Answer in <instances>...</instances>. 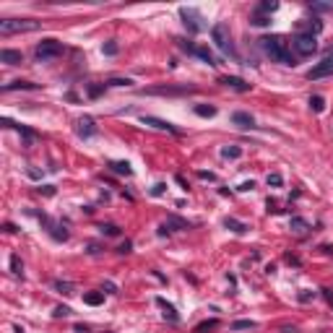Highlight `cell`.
Returning <instances> with one entry per match:
<instances>
[{"instance_id": "1", "label": "cell", "mask_w": 333, "mask_h": 333, "mask_svg": "<svg viewBox=\"0 0 333 333\" xmlns=\"http://www.w3.org/2000/svg\"><path fill=\"white\" fill-rule=\"evenodd\" d=\"M263 44V50H266V55L271 60H276V63H281V65H297V57L292 55V50H289V44H286L281 37H263L260 39Z\"/></svg>"}, {"instance_id": "2", "label": "cell", "mask_w": 333, "mask_h": 333, "mask_svg": "<svg viewBox=\"0 0 333 333\" xmlns=\"http://www.w3.org/2000/svg\"><path fill=\"white\" fill-rule=\"evenodd\" d=\"M42 24L34 18H3L0 21V34L11 37V34H21V32H37Z\"/></svg>"}, {"instance_id": "3", "label": "cell", "mask_w": 333, "mask_h": 333, "mask_svg": "<svg viewBox=\"0 0 333 333\" xmlns=\"http://www.w3.org/2000/svg\"><path fill=\"white\" fill-rule=\"evenodd\" d=\"M211 37H214L216 47L222 50L224 55L237 57V52H234V44H232V37H229V26H226V24H214V29H211Z\"/></svg>"}, {"instance_id": "4", "label": "cell", "mask_w": 333, "mask_h": 333, "mask_svg": "<svg viewBox=\"0 0 333 333\" xmlns=\"http://www.w3.org/2000/svg\"><path fill=\"white\" fill-rule=\"evenodd\" d=\"M57 55H63V42H57V39H42L34 47V57L39 60V63L52 60V57H57Z\"/></svg>"}, {"instance_id": "5", "label": "cell", "mask_w": 333, "mask_h": 333, "mask_svg": "<svg viewBox=\"0 0 333 333\" xmlns=\"http://www.w3.org/2000/svg\"><path fill=\"white\" fill-rule=\"evenodd\" d=\"M294 50H297V55H302V57L315 55V52H317V39H315V34L299 32L297 37H294Z\"/></svg>"}, {"instance_id": "6", "label": "cell", "mask_w": 333, "mask_h": 333, "mask_svg": "<svg viewBox=\"0 0 333 333\" xmlns=\"http://www.w3.org/2000/svg\"><path fill=\"white\" fill-rule=\"evenodd\" d=\"M195 86H154V89H143L141 94H154V96H183V94H193Z\"/></svg>"}, {"instance_id": "7", "label": "cell", "mask_w": 333, "mask_h": 333, "mask_svg": "<svg viewBox=\"0 0 333 333\" xmlns=\"http://www.w3.org/2000/svg\"><path fill=\"white\" fill-rule=\"evenodd\" d=\"M331 73H333V52H331V55H325L317 65L310 68V71H307V78H310V81H317V78H325V75H331Z\"/></svg>"}, {"instance_id": "8", "label": "cell", "mask_w": 333, "mask_h": 333, "mask_svg": "<svg viewBox=\"0 0 333 333\" xmlns=\"http://www.w3.org/2000/svg\"><path fill=\"white\" fill-rule=\"evenodd\" d=\"M180 16H183V24L187 26L190 34H198L203 32V24H201V13L195 8H180Z\"/></svg>"}, {"instance_id": "9", "label": "cell", "mask_w": 333, "mask_h": 333, "mask_svg": "<svg viewBox=\"0 0 333 333\" xmlns=\"http://www.w3.org/2000/svg\"><path fill=\"white\" fill-rule=\"evenodd\" d=\"M141 123H143V125H151V128H156V130H166V133H175V135H180V128H175L172 123H166V120H162V117L143 115V117H141Z\"/></svg>"}, {"instance_id": "10", "label": "cell", "mask_w": 333, "mask_h": 333, "mask_svg": "<svg viewBox=\"0 0 333 333\" xmlns=\"http://www.w3.org/2000/svg\"><path fill=\"white\" fill-rule=\"evenodd\" d=\"M75 133H78L81 138H92V135H96V123H94V117L83 115V117L78 120V125H75Z\"/></svg>"}, {"instance_id": "11", "label": "cell", "mask_w": 333, "mask_h": 333, "mask_svg": "<svg viewBox=\"0 0 333 333\" xmlns=\"http://www.w3.org/2000/svg\"><path fill=\"white\" fill-rule=\"evenodd\" d=\"M222 83H224V86H229V89H234V92H242V94L250 92V83L242 81V78H237V75H224Z\"/></svg>"}, {"instance_id": "12", "label": "cell", "mask_w": 333, "mask_h": 333, "mask_svg": "<svg viewBox=\"0 0 333 333\" xmlns=\"http://www.w3.org/2000/svg\"><path fill=\"white\" fill-rule=\"evenodd\" d=\"M0 60H3L5 65H21L24 63V55H21L18 50H0Z\"/></svg>"}, {"instance_id": "13", "label": "cell", "mask_w": 333, "mask_h": 333, "mask_svg": "<svg viewBox=\"0 0 333 333\" xmlns=\"http://www.w3.org/2000/svg\"><path fill=\"white\" fill-rule=\"evenodd\" d=\"M232 123H234V125H240V128H253V125H255V120H253V115H250V112L237 110V112H232Z\"/></svg>"}, {"instance_id": "14", "label": "cell", "mask_w": 333, "mask_h": 333, "mask_svg": "<svg viewBox=\"0 0 333 333\" xmlns=\"http://www.w3.org/2000/svg\"><path fill=\"white\" fill-rule=\"evenodd\" d=\"M156 305H159V307H162V310H164V317H169V320H172V323H177V320H180V315H177V310H175V307H172V305H169V302H166L164 297H156Z\"/></svg>"}, {"instance_id": "15", "label": "cell", "mask_w": 333, "mask_h": 333, "mask_svg": "<svg viewBox=\"0 0 333 333\" xmlns=\"http://www.w3.org/2000/svg\"><path fill=\"white\" fill-rule=\"evenodd\" d=\"M224 226L229 232H234V234H245L247 232V224H242V222H237V219H232V216L224 219Z\"/></svg>"}, {"instance_id": "16", "label": "cell", "mask_w": 333, "mask_h": 333, "mask_svg": "<svg viewBox=\"0 0 333 333\" xmlns=\"http://www.w3.org/2000/svg\"><path fill=\"white\" fill-rule=\"evenodd\" d=\"M83 302L92 305V307H99L104 302V292H86V294H83Z\"/></svg>"}, {"instance_id": "17", "label": "cell", "mask_w": 333, "mask_h": 333, "mask_svg": "<svg viewBox=\"0 0 333 333\" xmlns=\"http://www.w3.org/2000/svg\"><path fill=\"white\" fill-rule=\"evenodd\" d=\"M18 89H39V86L32 81H13V83H5L3 92H18Z\"/></svg>"}, {"instance_id": "18", "label": "cell", "mask_w": 333, "mask_h": 333, "mask_svg": "<svg viewBox=\"0 0 333 333\" xmlns=\"http://www.w3.org/2000/svg\"><path fill=\"white\" fill-rule=\"evenodd\" d=\"M193 112H195L198 117H214V115H216V107H214V104H195Z\"/></svg>"}, {"instance_id": "19", "label": "cell", "mask_w": 333, "mask_h": 333, "mask_svg": "<svg viewBox=\"0 0 333 333\" xmlns=\"http://www.w3.org/2000/svg\"><path fill=\"white\" fill-rule=\"evenodd\" d=\"M110 169L117 172V175H125V177L133 175V169H130V164H128V162H110Z\"/></svg>"}, {"instance_id": "20", "label": "cell", "mask_w": 333, "mask_h": 333, "mask_svg": "<svg viewBox=\"0 0 333 333\" xmlns=\"http://www.w3.org/2000/svg\"><path fill=\"white\" fill-rule=\"evenodd\" d=\"M195 55H198L203 63H208V65H216V57H214V52H211L208 47H195Z\"/></svg>"}, {"instance_id": "21", "label": "cell", "mask_w": 333, "mask_h": 333, "mask_svg": "<svg viewBox=\"0 0 333 333\" xmlns=\"http://www.w3.org/2000/svg\"><path fill=\"white\" fill-rule=\"evenodd\" d=\"M222 156L224 159H240L242 156V148L240 146H224L222 148Z\"/></svg>"}, {"instance_id": "22", "label": "cell", "mask_w": 333, "mask_h": 333, "mask_svg": "<svg viewBox=\"0 0 333 333\" xmlns=\"http://www.w3.org/2000/svg\"><path fill=\"white\" fill-rule=\"evenodd\" d=\"M11 271H13L16 276H24V263H21V258H18L16 253L11 255Z\"/></svg>"}, {"instance_id": "23", "label": "cell", "mask_w": 333, "mask_h": 333, "mask_svg": "<svg viewBox=\"0 0 333 333\" xmlns=\"http://www.w3.org/2000/svg\"><path fill=\"white\" fill-rule=\"evenodd\" d=\"M16 128L21 130V135H24V143H26V146H32V143L37 141V133H34V130H29V128H24V125H16Z\"/></svg>"}, {"instance_id": "24", "label": "cell", "mask_w": 333, "mask_h": 333, "mask_svg": "<svg viewBox=\"0 0 333 333\" xmlns=\"http://www.w3.org/2000/svg\"><path fill=\"white\" fill-rule=\"evenodd\" d=\"M310 107H313V112H323L325 110V99H323V96H310Z\"/></svg>"}, {"instance_id": "25", "label": "cell", "mask_w": 333, "mask_h": 333, "mask_svg": "<svg viewBox=\"0 0 333 333\" xmlns=\"http://www.w3.org/2000/svg\"><path fill=\"white\" fill-rule=\"evenodd\" d=\"M99 229H102V234H107V237H117V234H120V229L115 224H102Z\"/></svg>"}, {"instance_id": "26", "label": "cell", "mask_w": 333, "mask_h": 333, "mask_svg": "<svg viewBox=\"0 0 333 333\" xmlns=\"http://www.w3.org/2000/svg\"><path fill=\"white\" fill-rule=\"evenodd\" d=\"M247 328H255V323L253 320H237V323H232V331H247Z\"/></svg>"}, {"instance_id": "27", "label": "cell", "mask_w": 333, "mask_h": 333, "mask_svg": "<svg viewBox=\"0 0 333 333\" xmlns=\"http://www.w3.org/2000/svg\"><path fill=\"white\" fill-rule=\"evenodd\" d=\"M292 226H294L297 232H307V229H310V224L305 222V219H297V216L292 219Z\"/></svg>"}, {"instance_id": "28", "label": "cell", "mask_w": 333, "mask_h": 333, "mask_svg": "<svg viewBox=\"0 0 333 333\" xmlns=\"http://www.w3.org/2000/svg\"><path fill=\"white\" fill-rule=\"evenodd\" d=\"M102 52H104V55H117L120 47H117V42H107V44L102 47Z\"/></svg>"}, {"instance_id": "29", "label": "cell", "mask_w": 333, "mask_h": 333, "mask_svg": "<svg viewBox=\"0 0 333 333\" xmlns=\"http://www.w3.org/2000/svg\"><path fill=\"white\" fill-rule=\"evenodd\" d=\"M276 8H278V3H268V0H266V3H260V5H258V11H260V13H274Z\"/></svg>"}, {"instance_id": "30", "label": "cell", "mask_w": 333, "mask_h": 333, "mask_svg": "<svg viewBox=\"0 0 333 333\" xmlns=\"http://www.w3.org/2000/svg\"><path fill=\"white\" fill-rule=\"evenodd\" d=\"M130 83H133L130 78H110L107 86H130Z\"/></svg>"}, {"instance_id": "31", "label": "cell", "mask_w": 333, "mask_h": 333, "mask_svg": "<svg viewBox=\"0 0 333 333\" xmlns=\"http://www.w3.org/2000/svg\"><path fill=\"white\" fill-rule=\"evenodd\" d=\"M102 94H104V86H96V83L89 86V96H92V99H96V96H102Z\"/></svg>"}, {"instance_id": "32", "label": "cell", "mask_w": 333, "mask_h": 333, "mask_svg": "<svg viewBox=\"0 0 333 333\" xmlns=\"http://www.w3.org/2000/svg\"><path fill=\"white\" fill-rule=\"evenodd\" d=\"M281 183H284V177L278 175V172H274V175H268V185H274V187H278V185H281Z\"/></svg>"}, {"instance_id": "33", "label": "cell", "mask_w": 333, "mask_h": 333, "mask_svg": "<svg viewBox=\"0 0 333 333\" xmlns=\"http://www.w3.org/2000/svg\"><path fill=\"white\" fill-rule=\"evenodd\" d=\"M250 24H255V26H268L271 24V18H266V16H255Z\"/></svg>"}, {"instance_id": "34", "label": "cell", "mask_w": 333, "mask_h": 333, "mask_svg": "<svg viewBox=\"0 0 333 333\" xmlns=\"http://www.w3.org/2000/svg\"><path fill=\"white\" fill-rule=\"evenodd\" d=\"M216 325H219L216 320H208V323H201V325H198V328H195V331H198V333H201V331H208V328H216Z\"/></svg>"}, {"instance_id": "35", "label": "cell", "mask_w": 333, "mask_h": 333, "mask_svg": "<svg viewBox=\"0 0 333 333\" xmlns=\"http://www.w3.org/2000/svg\"><path fill=\"white\" fill-rule=\"evenodd\" d=\"M166 190V185L164 183H159V185H154V187H151V195H162Z\"/></svg>"}, {"instance_id": "36", "label": "cell", "mask_w": 333, "mask_h": 333, "mask_svg": "<svg viewBox=\"0 0 333 333\" xmlns=\"http://www.w3.org/2000/svg\"><path fill=\"white\" fill-rule=\"evenodd\" d=\"M55 289H60L63 294H71V284H63V281H55Z\"/></svg>"}, {"instance_id": "37", "label": "cell", "mask_w": 333, "mask_h": 333, "mask_svg": "<svg viewBox=\"0 0 333 333\" xmlns=\"http://www.w3.org/2000/svg\"><path fill=\"white\" fill-rule=\"evenodd\" d=\"M68 315H71L68 307H55V317H68Z\"/></svg>"}, {"instance_id": "38", "label": "cell", "mask_w": 333, "mask_h": 333, "mask_svg": "<svg viewBox=\"0 0 333 333\" xmlns=\"http://www.w3.org/2000/svg\"><path fill=\"white\" fill-rule=\"evenodd\" d=\"M198 177H201V180H216L214 172H206V169H201V172H198Z\"/></svg>"}, {"instance_id": "39", "label": "cell", "mask_w": 333, "mask_h": 333, "mask_svg": "<svg viewBox=\"0 0 333 333\" xmlns=\"http://www.w3.org/2000/svg\"><path fill=\"white\" fill-rule=\"evenodd\" d=\"M39 193H42V195H55V187H52V185H44V187H39Z\"/></svg>"}, {"instance_id": "40", "label": "cell", "mask_w": 333, "mask_h": 333, "mask_svg": "<svg viewBox=\"0 0 333 333\" xmlns=\"http://www.w3.org/2000/svg\"><path fill=\"white\" fill-rule=\"evenodd\" d=\"M253 187H255V183L250 180V183H242V185H240V190H242V193H247V190H253Z\"/></svg>"}, {"instance_id": "41", "label": "cell", "mask_w": 333, "mask_h": 333, "mask_svg": "<svg viewBox=\"0 0 333 333\" xmlns=\"http://www.w3.org/2000/svg\"><path fill=\"white\" fill-rule=\"evenodd\" d=\"M299 299H302V302H310V299H315V292H313V294H310V292H302V294H299Z\"/></svg>"}, {"instance_id": "42", "label": "cell", "mask_w": 333, "mask_h": 333, "mask_svg": "<svg viewBox=\"0 0 333 333\" xmlns=\"http://www.w3.org/2000/svg\"><path fill=\"white\" fill-rule=\"evenodd\" d=\"M180 47H183L185 52H195V47H193V44H190V42H180Z\"/></svg>"}, {"instance_id": "43", "label": "cell", "mask_w": 333, "mask_h": 333, "mask_svg": "<svg viewBox=\"0 0 333 333\" xmlns=\"http://www.w3.org/2000/svg\"><path fill=\"white\" fill-rule=\"evenodd\" d=\"M120 253H123V255H125V253H130V242H125V245H120Z\"/></svg>"}, {"instance_id": "44", "label": "cell", "mask_w": 333, "mask_h": 333, "mask_svg": "<svg viewBox=\"0 0 333 333\" xmlns=\"http://www.w3.org/2000/svg\"><path fill=\"white\" fill-rule=\"evenodd\" d=\"M281 331H284V333H297V328H294V325H292V328H289V325H281Z\"/></svg>"}, {"instance_id": "45", "label": "cell", "mask_w": 333, "mask_h": 333, "mask_svg": "<svg viewBox=\"0 0 333 333\" xmlns=\"http://www.w3.org/2000/svg\"><path fill=\"white\" fill-rule=\"evenodd\" d=\"M323 253H325V255H333V247H331V245H323Z\"/></svg>"}]
</instances>
